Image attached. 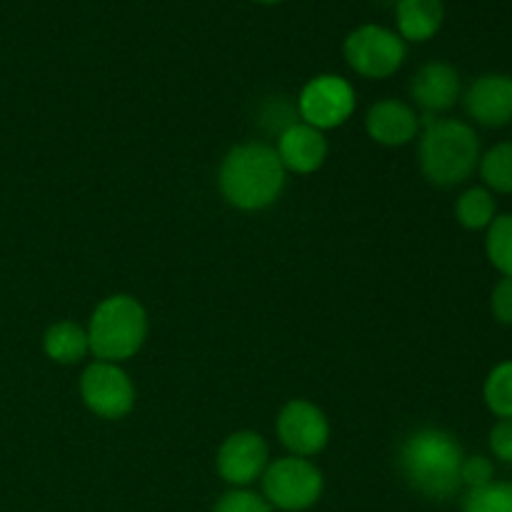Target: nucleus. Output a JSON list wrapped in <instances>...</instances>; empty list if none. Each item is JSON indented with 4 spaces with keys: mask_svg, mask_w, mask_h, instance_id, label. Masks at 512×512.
<instances>
[{
    "mask_svg": "<svg viewBox=\"0 0 512 512\" xmlns=\"http://www.w3.org/2000/svg\"><path fill=\"white\" fill-rule=\"evenodd\" d=\"M268 458L270 450L263 435L253 433V430H238L223 440L218 458H215V468L225 483L245 488V485L263 478Z\"/></svg>",
    "mask_w": 512,
    "mask_h": 512,
    "instance_id": "nucleus-10",
    "label": "nucleus"
},
{
    "mask_svg": "<svg viewBox=\"0 0 512 512\" xmlns=\"http://www.w3.org/2000/svg\"><path fill=\"white\" fill-rule=\"evenodd\" d=\"M43 350L53 363L75 365L90 353L88 330L73 320H60L50 325L43 335Z\"/></svg>",
    "mask_w": 512,
    "mask_h": 512,
    "instance_id": "nucleus-16",
    "label": "nucleus"
},
{
    "mask_svg": "<svg viewBox=\"0 0 512 512\" xmlns=\"http://www.w3.org/2000/svg\"><path fill=\"white\" fill-rule=\"evenodd\" d=\"M480 138L458 118H428L418 143V163L425 178L438 188H455L478 173Z\"/></svg>",
    "mask_w": 512,
    "mask_h": 512,
    "instance_id": "nucleus-3",
    "label": "nucleus"
},
{
    "mask_svg": "<svg viewBox=\"0 0 512 512\" xmlns=\"http://www.w3.org/2000/svg\"><path fill=\"white\" fill-rule=\"evenodd\" d=\"M463 103L473 123L483 128H505L512 123V75H478L465 90Z\"/></svg>",
    "mask_w": 512,
    "mask_h": 512,
    "instance_id": "nucleus-12",
    "label": "nucleus"
},
{
    "mask_svg": "<svg viewBox=\"0 0 512 512\" xmlns=\"http://www.w3.org/2000/svg\"><path fill=\"white\" fill-rule=\"evenodd\" d=\"M275 153H278L285 173L310 175L323 168L325 158H328V140H325L323 130L313 128L303 120H295L293 125L278 133Z\"/></svg>",
    "mask_w": 512,
    "mask_h": 512,
    "instance_id": "nucleus-14",
    "label": "nucleus"
},
{
    "mask_svg": "<svg viewBox=\"0 0 512 512\" xmlns=\"http://www.w3.org/2000/svg\"><path fill=\"white\" fill-rule=\"evenodd\" d=\"M223 198L238 210H265L285 188V168L268 143H240L225 153L218 170Z\"/></svg>",
    "mask_w": 512,
    "mask_h": 512,
    "instance_id": "nucleus-2",
    "label": "nucleus"
},
{
    "mask_svg": "<svg viewBox=\"0 0 512 512\" xmlns=\"http://www.w3.org/2000/svg\"><path fill=\"white\" fill-rule=\"evenodd\" d=\"M483 400L498 420H512V360H503L488 373Z\"/></svg>",
    "mask_w": 512,
    "mask_h": 512,
    "instance_id": "nucleus-20",
    "label": "nucleus"
},
{
    "mask_svg": "<svg viewBox=\"0 0 512 512\" xmlns=\"http://www.w3.org/2000/svg\"><path fill=\"white\" fill-rule=\"evenodd\" d=\"M263 498L270 508L298 512L318 503L323 495V473L308 458H280L263 473Z\"/></svg>",
    "mask_w": 512,
    "mask_h": 512,
    "instance_id": "nucleus-6",
    "label": "nucleus"
},
{
    "mask_svg": "<svg viewBox=\"0 0 512 512\" xmlns=\"http://www.w3.org/2000/svg\"><path fill=\"white\" fill-rule=\"evenodd\" d=\"M495 480V465L488 455H468L460 468V483L468 490L485 488Z\"/></svg>",
    "mask_w": 512,
    "mask_h": 512,
    "instance_id": "nucleus-22",
    "label": "nucleus"
},
{
    "mask_svg": "<svg viewBox=\"0 0 512 512\" xmlns=\"http://www.w3.org/2000/svg\"><path fill=\"white\" fill-rule=\"evenodd\" d=\"M410 98L425 113V118H435L448 113L463 98V80L455 65L445 60H430L420 65L418 73L410 78Z\"/></svg>",
    "mask_w": 512,
    "mask_h": 512,
    "instance_id": "nucleus-11",
    "label": "nucleus"
},
{
    "mask_svg": "<svg viewBox=\"0 0 512 512\" xmlns=\"http://www.w3.org/2000/svg\"><path fill=\"white\" fill-rule=\"evenodd\" d=\"M485 255L503 278H512V213H498L485 230Z\"/></svg>",
    "mask_w": 512,
    "mask_h": 512,
    "instance_id": "nucleus-19",
    "label": "nucleus"
},
{
    "mask_svg": "<svg viewBox=\"0 0 512 512\" xmlns=\"http://www.w3.org/2000/svg\"><path fill=\"white\" fill-rule=\"evenodd\" d=\"M253 3H260V5H275V3H283V0H253Z\"/></svg>",
    "mask_w": 512,
    "mask_h": 512,
    "instance_id": "nucleus-26",
    "label": "nucleus"
},
{
    "mask_svg": "<svg viewBox=\"0 0 512 512\" xmlns=\"http://www.w3.org/2000/svg\"><path fill=\"white\" fill-rule=\"evenodd\" d=\"M355 113V90L345 78L323 73L310 78L298 95V115L318 130L340 128Z\"/></svg>",
    "mask_w": 512,
    "mask_h": 512,
    "instance_id": "nucleus-7",
    "label": "nucleus"
},
{
    "mask_svg": "<svg viewBox=\"0 0 512 512\" xmlns=\"http://www.w3.org/2000/svg\"><path fill=\"white\" fill-rule=\"evenodd\" d=\"M275 433L290 455L310 458L328 445L330 423L323 410L310 400H290L275 420Z\"/></svg>",
    "mask_w": 512,
    "mask_h": 512,
    "instance_id": "nucleus-9",
    "label": "nucleus"
},
{
    "mask_svg": "<svg viewBox=\"0 0 512 512\" xmlns=\"http://www.w3.org/2000/svg\"><path fill=\"white\" fill-rule=\"evenodd\" d=\"M80 398L98 418L120 420L135 405L133 380L118 363L95 360L80 375Z\"/></svg>",
    "mask_w": 512,
    "mask_h": 512,
    "instance_id": "nucleus-8",
    "label": "nucleus"
},
{
    "mask_svg": "<svg viewBox=\"0 0 512 512\" xmlns=\"http://www.w3.org/2000/svg\"><path fill=\"white\" fill-rule=\"evenodd\" d=\"M365 130L378 145L403 148L420 135V113L405 100H378L365 113Z\"/></svg>",
    "mask_w": 512,
    "mask_h": 512,
    "instance_id": "nucleus-13",
    "label": "nucleus"
},
{
    "mask_svg": "<svg viewBox=\"0 0 512 512\" xmlns=\"http://www.w3.org/2000/svg\"><path fill=\"white\" fill-rule=\"evenodd\" d=\"M463 512H512V483L493 480L478 490H468L463 498Z\"/></svg>",
    "mask_w": 512,
    "mask_h": 512,
    "instance_id": "nucleus-21",
    "label": "nucleus"
},
{
    "mask_svg": "<svg viewBox=\"0 0 512 512\" xmlns=\"http://www.w3.org/2000/svg\"><path fill=\"white\" fill-rule=\"evenodd\" d=\"M490 313L500 325H512V278H500L490 293Z\"/></svg>",
    "mask_w": 512,
    "mask_h": 512,
    "instance_id": "nucleus-24",
    "label": "nucleus"
},
{
    "mask_svg": "<svg viewBox=\"0 0 512 512\" xmlns=\"http://www.w3.org/2000/svg\"><path fill=\"white\" fill-rule=\"evenodd\" d=\"M213 512H273L265 498L250 493V490H230L218 500Z\"/></svg>",
    "mask_w": 512,
    "mask_h": 512,
    "instance_id": "nucleus-23",
    "label": "nucleus"
},
{
    "mask_svg": "<svg viewBox=\"0 0 512 512\" xmlns=\"http://www.w3.org/2000/svg\"><path fill=\"white\" fill-rule=\"evenodd\" d=\"M495 218H498V198L483 185L463 190L455 200V220L465 230H473V233L488 230Z\"/></svg>",
    "mask_w": 512,
    "mask_h": 512,
    "instance_id": "nucleus-17",
    "label": "nucleus"
},
{
    "mask_svg": "<svg viewBox=\"0 0 512 512\" xmlns=\"http://www.w3.org/2000/svg\"><path fill=\"white\" fill-rule=\"evenodd\" d=\"M478 175L493 195H512V140H500L480 155Z\"/></svg>",
    "mask_w": 512,
    "mask_h": 512,
    "instance_id": "nucleus-18",
    "label": "nucleus"
},
{
    "mask_svg": "<svg viewBox=\"0 0 512 512\" xmlns=\"http://www.w3.org/2000/svg\"><path fill=\"white\" fill-rule=\"evenodd\" d=\"M85 330L95 360L120 365L143 348L148 338V313L133 295H110L93 310Z\"/></svg>",
    "mask_w": 512,
    "mask_h": 512,
    "instance_id": "nucleus-4",
    "label": "nucleus"
},
{
    "mask_svg": "<svg viewBox=\"0 0 512 512\" xmlns=\"http://www.w3.org/2000/svg\"><path fill=\"white\" fill-rule=\"evenodd\" d=\"M445 23L443 0H395V33L405 43H428Z\"/></svg>",
    "mask_w": 512,
    "mask_h": 512,
    "instance_id": "nucleus-15",
    "label": "nucleus"
},
{
    "mask_svg": "<svg viewBox=\"0 0 512 512\" xmlns=\"http://www.w3.org/2000/svg\"><path fill=\"white\" fill-rule=\"evenodd\" d=\"M343 55L345 63L363 78L385 80L403 68L408 43L385 25L365 23L345 38Z\"/></svg>",
    "mask_w": 512,
    "mask_h": 512,
    "instance_id": "nucleus-5",
    "label": "nucleus"
},
{
    "mask_svg": "<svg viewBox=\"0 0 512 512\" xmlns=\"http://www.w3.org/2000/svg\"><path fill=\"white\" fill-rule=\"evenodd\" d=\"M488 445L493 458L512 465V420H498L488 435Z\"/></svg>",
    "mask_w": 512,
    "mask_h": 512,
    "instance_id": "nucleus-25",
    "label": "nucleus"
},
{
    "mask_svg": "<svg viewBox=\"0 0 512 512\" xmlns=\"http://www.w3.org/2000/svg\"><path fill=\"white\" fill-rule=\"evenodd\" d=\"M463 460V448L448 430L420 428L403 440L398 463L405 483L415 493L428 500H450L463 488Z\"/></svg>",
    "mask_w": 512,
    "mask_h": 512,
    "instance_id": "nucleus-1",
    "label": "nucleus"
}]
</instances>
